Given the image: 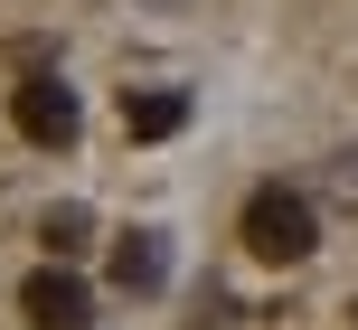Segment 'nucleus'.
<instances>
[{"label": "nucleus", "instance_id": "nucleus-7", "mask_svg": "<svg viewBox=\"0 0 358 330\" xmlns=\"http://www.w3.org/2000/svg\"><path fill=\"white\" fill-rule=\"evenodd\" d=\"M330 199L358 208V151H340V161H330Z\"/></svg>", "mask_w": 358, "mask_h": 330}, {"label": "nucleus", "instance_id": "nucleus-4", "mask_svg": "<svg viewBox=\"0 0 358 330\" xmlns=\"http://www.w3.org/2000/svg\"><path fill=\"white\" fill-rule=\"evenodd\" d=\"M161 283H170V236L161 227H123V236H113V293L151 302Z\"/></svg>", "mask_w": 358, "mask_h": 330}, {"label": "nucleus", "instance_id": "nucleus-1", "mask_svg": "<svg viewBox=\"0 0 358 330\" xmlns=\"http://www.w3.org/2000/svg\"><path fill=\"white\" fill-rule=\"evenodd\" d=\"M236 236L255 245L264 264H302L311 245H321V208L302 199V189H283V180H264L245 199V217H236Z\"/></svg>", "mask_w": 358, "mask_h": 330}, {"label": "nucleus", "instance_id": "nucleus-6", "mask_svg": "<svg viewBox=\"0 0 358 330\" xmlns=\"http://www.w3.org/2000/svg\"><path fill=\"white\" fill-rule=\"evenodd\" d=\"M38 236H48V245H57V255H76V245H85V236H94V217H85V208H76V199H66V208H48V217H38Z\"/></svg>", "mask_w": 358, "mask_h": 330}, {"label": "nucleus", "instance_id": "nucleus-8", "mask_svg": "<svg viewBox=\"0 0 358 330\" xmlns=\"http://www.w3.org/2000/svg\"><path fill=\"white\" fill-rule=\"evenodd\" d=\"M142 10H189V0H142Z\"/></svg>", "mask_w": 358, "mask_h": 330}, {"label": "nucleus", "instance_id": "nucleus-5", "mask_svg": "<svg viewBox=\"0 0 358 330\" xmlns=\"http://www.w3.org/2000/svg\"><path fill=\"white\" fill-rule=\"evenodd\" d=\"M179 123H189V94H179V85H142V94H123V132H132V142H170Z\"/></svg>", "mask_w": 358, "mask_h": 330}, {"label": "nucleus", "instance_id": "nucleus-2", "mask_svg": "<svg viewBox=\"0 0 358 330\" xmlns=\"http://www.w3.org/2000/svg\"><path fill=\"white\" fill-rule=\"evenodd\" d=\"M10 123H19V142H38V151H66V142H76V123H85V104H76V85H66V76H19V94H10Z\"/></svg>", "mask_w": 358, "mask_h": 330}, {"label": "nucleus", "instance_id": "nucleus-3", "mask_svg": "<svg viewBox=\"0 0 358 330\" xmlns=\"http://www.w3.org/2000/svg\"><path fill=\"white\" fill-rule=\"evenodd\" d=\"M19 312H29V330H94V293L66 264H38V274L19 283Z\"/></svg>", "mask_w": 358, "mask_h": 330}]
</instances>
